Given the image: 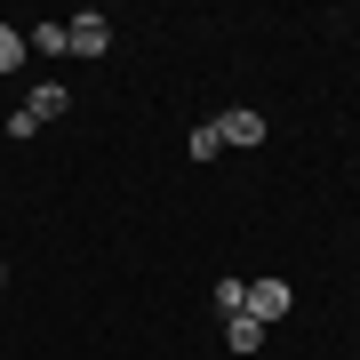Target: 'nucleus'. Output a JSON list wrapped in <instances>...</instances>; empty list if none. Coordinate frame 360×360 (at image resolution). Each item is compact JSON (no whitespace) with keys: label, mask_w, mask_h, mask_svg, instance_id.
Listing matches in <instances>:
<instances>
[{"label":"nucleus","mask_w":360,"mask_h":360,"mask_svg":"<svg viewBox=\"0 0 360 360\" xmlns=\"http://www.w3.org/2000/svg\"><path fill=\"white\" fill-rule=\"evenodd\" d=\"M288 312H296V288H288V281H248V321L281 328Z\"/></svg>","instance_id":"obj_1"},{"label":"nucleus","mask_w":360,"mask_h":360,"mask_svg":"<svg viewBox=\"0 0 360 360\" xmlns=\"http://www.w3.org/2000/svg\"><path fill=\"white\" fill-rule=\"evenodd\" d=\"M65 40H72V56H104V49H112V16L80 8V16H65Z\"/></svg>","instance_id":"obj_2"},{"label":"nucleus","mask_w":360,"mask_h":360,"mask_svg":"<svg viewBox=\"0 0 360 360\" xmlns=\"http://www.w3.org/2000/svg\"><path fill=\"white\" fill-rule=\"evenodd\" d=\"M217 136H224V153H232V144H240V153H257V144H264L272 129H264V112H248V104H232V112L217 120Z\"/></svg>","instance_id":"obj_3"},{"label":"nucleus","mask_w":360,"mask_h":360,"mask_svg":"<svg viewBox=\"0 0 360 360\" xmlns=\"http://www.w3.org/2000/svg\"><path fill=\"white\" fill-rule=\"evenodd\" d=\"M65 104H72V96H65V80H40V89L16 104V112H25L32 129H49V120H65Z\"/></svg>","instance_id":"obj_4"},{"label":"nucleus","mask_w":360,"mask_h":360,"mask_svg":"<svg viewBox=\"0 0 360 360\" xmlns=\"http://www.w3.org/2000/svg\"><path fill=\"white\" fill-rule=\"evenodd\" d=\"M224 352H264V321L232 312V321H224Z\"/></svg>","instance_id":"obj_5"},{"label":"nucleus","mask_w":360,"mask_h":360,"mask_svg":"<svg viewBox=\"0 0 360 360\" xmlns=\"http://www.w3.org/2000/svg\"><path fill=\"white\" fill-rule=\"evenodd\" d=\"M25 49H32V56H72V40H65V25H32Z\"/></svg>","instance_id":"obj_6"},{"label":"nucleus","mask_w":360,"mask_h":360,"mask_svg":"<svg viewBox=\"0 0 360 360\" xmlns=\"http://www.w3.org/2000/svg\"><path fill=\"white\" fill-rule=\"evenodd\" d=\"M208 304H217V321H232V312H248V281H217V288H208Z\"/></svg>","instance_id":"obj_7"},{"label":"nucleus","mask_w":360,"mask_h":360,"mask_svg":"<svg viewBox=\"0 0 360 360\" xmlns=\"http://www.w3.org/2000/svg\"><path fill=\"white\" fill-rule=\"evenodd\" d=\"M25 56H32V49H25V32H16V25H0V72H16Z\"/></svg>","instance_id":"obj_8"},{"label":"nucleus","mask_w":360,"mask_h":360,"mask_svg":"<svg viewBox=\"0 0 360 360\" xmlns=\"http://www.w3.org/2000/svg\"><path fill=\"white\" fill-rule=\"evenodd\" d=\"M224 153V136H217V120H200V129H193V160H217Z\"/></svg>","instance_id":"obj_9"},{"label":"nucleus","mask_w":360,"mask_h":360,"mask_svg":"<svg viewBox=\"0 0 360 360\" xmlns=\"http://www.w3.org/2000/svg\"><path fill=\"white\" fill-rule=\"evenodd\" d=\"M0 281H8V272H0Z\"/></svg>","instance_id":"obj_10"}]
</instances>
